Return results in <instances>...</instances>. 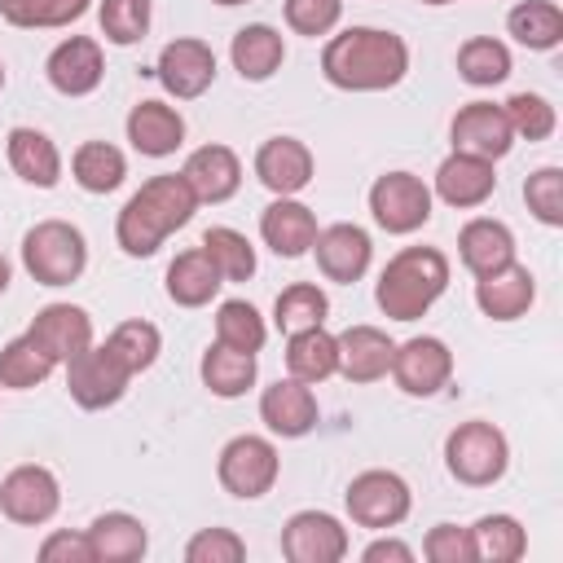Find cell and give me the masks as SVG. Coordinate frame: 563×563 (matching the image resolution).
<instances>
[{
    "instance_id": "obj_1",
    "label": "cell",
    "mask_w": 563,
    "mask_h": 563,
    "mask_svg": "<svg viewBox=\"0 0 563 563\" xmlns=\"http://www.w3.org/2000/svg\"><path fill=\"white\" fill-rule=\"evenodd\" d=\"M321 75L343 92H383L409 75V44L396 31L347 26L325 40Z\"/></svg>"
},
{
    "instance_id": "obj_2",
    "label": "cell",
    "mask_w": 563,
    "mask_h": 563,
    "mask_svg": "<svg viewBox=\"0 0 563 563\" xmlns=\"http://www.w3.org/2000/svg\"><path fill=\"white\" fill-rule=\"evenodd\" d=\"M198 211V198L189 189V180L180 172H163V176H150L119 211L114 220V238L123 246V255H154L163 246L167 233L185 229Z\"/></svg>"
},
{
    "instance_id": "obj_3",
    "label": "cell",
    "mask_w": 563,
    "mask_h": 563,
    "mask_svg": "<svg viewBox=\"0 0 563 563\" xmlns=\"http://www.w3.org/2000/svg\"><path fill=\"white\" fill-rule=\"evenodd\" d=\"M449 286V260L440 246H405L378 273L374 299L391 321H418Z\"/></svg>"
},
{
    "instance_id": "obj_4",
    "label": "cell",
    "mask_w": 563,
    "mask_h": 563,
    "mask_svg": "<svg viewBox=\"0 0 563 563\" xmlns=\"http://www.w3.org/2000/svg\"><path fill=\"white\" fill-rule=\"evenodd\" d=\"M22 264L40 286H70L88 268V242L66 220H40L22 238Z\"/></svg>"
},
{
    "instance_id": "obj_5",
    "label": "cell",
    "mask_w": 563,
    "mask_h": 563,
    "mask_svg": "<svg viewBox=\"0 0 563 563\" xmlns=\"http://www.w3.org/2000/svg\"><path fill=\"white\" fill-rule=\"evenodd\" d=\"M444 466H449V475L457 484L488 488V484H497L506 475L510 444H506V435L493 422L471 418V422H462V427L449 431V440H444Z\"/></svg>"
},
{
    "instance_id": "obj_6",
    "label": "cell",
    "mask_w": 563,
    "mask_h": 563,
    "mask_svg": "<svg viewBox=\"0 0 563 563\" xmlns=\"http://www.w3.org/2000/svg\"><path fill=\"white\" fill-rule=\"evenodd\" d=\"M277 471H282V457H277L273 440H264V435H233L220 449V462H216V475H220L224 493H233L242 501L264 497L277 484Z\"/></svg>"
},
{
    "instance_id": "obj_7",
    "label": "cell",
    "mask_w": 563,
    "mask_h": 563,
    "mask_svg": "<svg viewBox=\"0 0 563 563\" xmlns=\"http://www.w3.org/2000/svg\"><path fill=\"white\" fill-rule=\"evenodd\" d=\"M132 383V369L110 352V343L84 347L75 361H66V391L79 409H110L123 400Z\"/></svg>"
},
{
    "instance_id": "obj_8",
    "label": "cell",
    "mask_w": 563,
    "mask_h": 563,
    "mask_svg": "<svg viewBox=\"0 0 563 563\" xmlns=\"http://www.w3.org/2000/svg\"><path fill=\"white\" fill-rule=\"evenodd\" d=\"M343 506L352 515V523L361 528H396L405 523L413 497H409V484L396 475V471H361L347 493H343Z\"/></svg>"
},
{
    "instance_id": "obj_9",
    "label": "cell",
    "mask_w": 563,
    "mask_h": 563,
    "mask_svg": "<svg viewBox=\"0 0 563 563\" xmlns=\"http://www.w3.org/2000/svg\"><path fill=\"white\" fill-rule=\"evenodd\" d=\"M369 211L387 233H413L431 220V189L413 172H383L369 185Z\"/></svg>"
},
{
    "instance_id": "obj_10",
    "label": "cell",
    "mask_w": 563,
    "mask_h": 563,
    "mask_svg": "<svg viewBox=\"0 0 563 563\" xmlns=\"http://www.w3.org/2000/svg\"><path fill=\"white\" fill-rule=\"evenodd\" d=\"M62 506V488H57V475L48 466H13L4 479H0V510L13 519V523H26V528H40L57 515Z\"/></svg>"
},
{
    "instance_id": "obj_11",
    "label": "cell",
    "mask_w": 563,
    "mask_h": 563,
    "mask_svg": "<svg viewBox=\"0 0 563 563\" xmlns=\"http://www.w3.org/2000/svg\"><path fill=\"white\" fill-rule=\"evenodd\" d=\"M453 374V352L435 334H418L396 343L391 352V378L405 396H435Z\"/></svg>"
},
{
    "instance_id": "obj_12",
    "label": "cell",
    "mask_w": 563,
    "mask_h": 563,
    "mask_svg": "<svg viewBox=\"0 0 563 563\" xmlns=\"http://www.w3.org/2000/svg\"><path fill=\"white\" fill-rule=\"evenodd\" d=\"M449 136H453V150L475 154V158H488V163L506 158L510 145H515L510 119H506V110L493 106V101H466V106L453 114Z\"/></svg>"
},
{
    "instance_id": "obj_13",
    "label": "cell",
    "mask_w": 563,
    "mask_h": 563,
    "mask_svg": "<svg viewBox=\"0 0 563 563\" xmlns=\"http://www.w3.org/2000/svg\"><path fill=\"white\" fill-rule=\"evenodd\" d=\"M282 554L290 563H339L347 554V528L325 510H299L282 528Z\"/></svg>"
},
{
    "instance_id": "obj_14",
    "label": "cell",
    "mask_w": 563,
    "mask_h": 563,
    "mask_svg": "<svg viewBox=\"0 0 563 563\" xmlns=\"http://www.w3.org/2000/svg\"><path fill=\"white\" fill-rule=\"evenodd\" d=\"M44 75L48 84L62 92V97H88L101 88L106 79V57H101V44L92 35H70L62 40L48 62H44Z\"/></svg>"
},
{
    "instance_id": "obj_15",
    "label": "cell",
    "mask_w": 563,
    "mask_h": 563,
    "mask_svg": "<svg viewBox=\"0 0 563 563\" xmlns=\"http://www.w3.org/2000/svg\"><path fill=\"white\" fill-rule=\"evenodd\" d=\"M312 255H317V268L325 273V282H339V286H352L365 277L369 268V255H374V242L361 224H330V229H317V242H312Z\"/></svg>"
},
{
    "instance_id": "obj_16",
    "label": "cell",
    "mask_w": 563,
    "mask_h": 563,
    "mask_svg": "<svg viewBox=\"0 0 563 563\" xmlns=\"http://www.w3.org/2000/svg\"><path fill=\"white\" fill-rule=\"evenodd\" d=\"M211 79H216V53H211V44L189 40V35L163 44V53H158V84H163L176 101L202 97V92L211 88Z\"/></svg>"
},
{
    "instance_id": "obj_17",
    "label": "cell",
    "mask_w": 563,
    "mask_h": 563,
    "mask_svg": "<svg viewBox=\"0 0 563 563\" xmlns=\"http://www.w3.org/2000/svg\"><path fill=\"white\" fill-rule=\"evenodd\" d=\"M255 176L277 198H295L312 180V150L299 136H268L255 150Z\"/></svg>"
},
{
    "instance_id": "obj_18",
    "label": "cell",
    "mask_w": 563,
    "mask_h": 563,
    "mask_svg": "<svg viewBox=\"0 0 563 563\" xmlns=\"http://www.w3.org/2000/svg\"><path fill=\"white\" fill-rule=\"evenodd\" d=\"M26 334H31L57 365H66V361H75L84 347H92V317H88L84 308H75V303H48V308L35 312V321L26 325Z\"/></svg>"
},
{
    "instance_id": "obj_19",
    "label": "cell",
    "mask_w": 563,
    "mask_h": 563,
    "mask_svg": "<svg viewBox=\"0 0 563 563\" xmlns=\"http://www.w3.org/2000/svg\"><path fill=\"white\" fill-rule=\"evenodd\" d=\"M317 396H312V387L308 383H299V378H277L273 387H264V396H260V418H264V427L273 431V435H282V440H299V435H308L312 427H317Z\"/></svg>"
},
{
    "instance_id": "obj_20",
    "label": "cell",
    "mask_w": 563,
    "mask_h": 563,
    "mask_svg": "<svg viewBox=\"0 0 563 563\" xmlns=\"http://www.w3.org/2000/svg\"><path fill=\"white\" fill-rule=\"evenodd\" d=\"M493 189H497V172H493L488 158H475V154L453 150V154L435 167V194H440V202H449V207H457V211L484 207V202L493 198Z\"/></svg>"
},
{
    "instance_id": "obj_21",
    "label": "cell",
    "mask_w": 563,
    "mask_h": 563,
    "mask_svg": "<svg viewBox=\"0 0 563 563\" xmlns=\"http://www.w3.org/2000/svg\"><path fill=\"white\" fill-rule=\"evenodd\" d=\"M260 238L268 242V251H277L282 260H299L312 251L317 242V216L312 207H303L299 198H277L264 207L260 216Z\"/></svg>"
},
{
    "instance_id": "obj_22",
    "label": "cell",
    "mask_w": 563,
    "mask_h": 563,
    "mask_svg": "<svg viewBox=\"0 0 563 563\" xmlns=\"http://www.w3.org/2000/svg\"><path fill=\"white\" fill-rule=\"evenodd\" d=\"M180 176L189 180L198 202H229L238 194V185H242V163H238V154L229 145H198L185 158Z\"/></svg>"
},
{
    "instance_id": "obj_23",
    "label": "cell",
    "mask_w": 563,
    "mask_h": 563,
    "mask_svg": "<svg viewBox=\"0 0 563 563\" xmlns=\"http://www.w3.org/2000/svg\"><path fill=\"white\" fill-rule=\"evenodd\" d=\"M334 343H339V374L347 383H378L391 369L396 343L378 325H347L343 334H334Z\"/></svg>"
},
{
    "instance_id": "obj_24",
    "label": "cell",
    "mask_w": 563,
    "mask_h": 563,
    "mask_svg": "<svg viewBox=\"0 0 563 563\" xmlns=\"http://www.w3.org/2000/svg\"><path fill=\"white\" fill-rule=\"evenodd\" d=\"M128 141L145 158H167L185 141V119L167 101H136L128 114Z\"/></svg>"
},
{
    "instance_id": "obj_25",
    "label": "cell",
    "mask_w": 563,
    "mask_h": 563,
    "mask_svg": "<svg viewBox=\"0 0 563 563\" xmlns=\"http://www.w3.org/2000/svg\"><path fill=\"white\" fill-rule=\"evenodd\" d=\"M537 299V282L523 264H506L488 277H475V303L488 321H515L532 308Z\"/></svg>"
},
{
    "instance_id": "obj_26",
    "label": "cell",
    "mask_w": 563,
    "mask_h": 563,
    "mask_svg": "<svg viewBox=\"0 0 563 563\" xmlns=\"http://www.w3.org/2000/svg\"><path fill=\"white\" fill-rule=\"evenodd\" d=\"M457 255L475 277H488V273L515 264V233L501 220H488V216L466 220L462 233H457Z\"/></svg>"
},
{
    "instance_id": "obj_27",
    "label": "cell",
    "mask_w": 563,
    "mask_h": 563,
    "mask_svg": "<svg viewBox=\"0 0 563 563\" xmlns=\"http://www.w3.org/2000/svg\"><path fill=\"white\" fill-rule=\"evenodd\" d=\"M88 545H92V563H136L150 545L145 523L128 510H106L88 523Z\"/></svg>"
},
{
    "instance_id": "obj_28",
    "label": "cell",
    "mask_w": 563,
    "mask_h": 563,
    "mask_svg": "<svg viewBox=\"0 0 563 563\" xmlns=\"http://www.w3.org/2000/svg\"><path fill=\"white\" fill-rule=\"evenodd\" d=\"M229 57H233V70L251 84H264L282 70L286 62V44H282V31H273L268 22H251L233 35L229 44Z\"/></svg>"
},
{
    "instance_id": "obj_29",
    "label": "cell",
    "mask_w": 563,
    "mask_h": 563,
    "mask_svg": "<svg viewBox=\"0 0 563 563\" xmlns=\"http://www.w3.org/2000/svg\"><path fill=\"white\" fill-rule=\"evenodd\" d=\"M224 286L220 268L211 264V255L202 246L194 251H180L172 264H167V299L180 303V308H202L216 299V290Z\"/></svg>"
},
{
    "instance_id": "obj_30",
    "label": "cell",
    "mask_w": 563,
    "mask_h": 563,
    "mask_svg": "<svg viewBox=\"0 0 563 563\" xmlns=\"http://www.w3.org/2000/svg\"><path fill=\"white\" fill-rule=\"evenodd\" d=\"M4 150H9V167H13L26 185L53 189V185L62 180V154H57V145H53L44 132H35V128H13Z\"/></svg>"
},
{
    "instance_id": "obj_31",
    "label": "cell",
    "mask_w": 563,
    "mask_h": 563,
    "mask_svg": "<svg viewBox=\"0 0 563 563\" xmlns=\"http://www.w3.org/2000/svg\"><path fill=\"white\" fill-rule=\"evenodd\" d=\"M290 343H286V369H290V378H299V383H325L330 374H339V343H334V334H325L321 325H312V330H295V334H286Z\"/></svg>"
},
{
    "instance_id": "obj_32",
    "label": "cell",
    "mask_w": 563,
    "mask_h": 563,
    "mask_svg": "<svg viewBox=\"0 0 563 563\" xmlns=\"http://www.w3.org/2000/svg\"><path fill=\"white\" fill-rule=\"evenodd\" d=\"M506 31L532 48V53H550L563 44V9L554 0H519L506 13Z\"/></svg>"
},
{
    "instance_id": "obj_33",
    "label": "cell",
    "mask_w": 563,
    "mask_h": 563,
    "mask_svg": "<svg viewBox=\"0 0 563 563\" xmlns=\"http://www.w3.org/2000/svg\"><path fill=\"white\" fill-rule=\"evenodd\" d=\"M202 387L220 400H233L242 396L246 387H255V352H238V347H224V343H211L202 352Z\"/></svg>"
},
{
    "instance_id": "obj_34",
    "label": "cell",
    "mask_w": 563,
    "mask_h": 563,
    "mask_svg": "<svg viewBox=\"0 0 563 563\" xmlns=\"http://www.w3.org/2000/svg\"><path fill=\"white\" fill-rule=\"evenodd\" d=\"M70 172H75L79 189H88V194H110V189L123 185L128 158H123V150L110 145V141H84V145L70 154Z\"/></svg>"
},
{
    "instance_id": "obj_35",
    "label": "cell",
    "mask_w": 563,
    "mask_h": 563,
    "mask_svg": "<svg viewBox=\"0 0 563 563\" xmlns=\"http://www.w3.org/2000/svg\"><path fill=\"white\" fill-rule=\"evenodd\" d=\"M471 541H475V559L484 563H515L528 550V532L515 515H484L471 523Z\"/></svg>"
},
{
    "instance_id": "obj_36",
    "label": "cell",
    "mask_w": 563,
    "mask_h": 563,
    "mask_svg": "<svg viewBox=\"0 0 563 563\" xmlns=\"http://www.w3.org/2000/svg\"><path fill=\"white\" fill-rule=\"evenodd\" d=\"M53 356L31 339V334H18L0 347V387H13V391H26L35 383H44L53 374Z\"/></svg>"
},
{
    "instance_id": "obj_37",
    "label": "cell",
    "mask_w": 563,
    "mask_h": 563,
    "mask_svg": "<svg viewBox=\"0 0 563 563\" xmlns=\"http://www.w3.org/2000/svg\"><path fill=\"white\" fill-rule=\"evenodd\" d=\"M325 317H330V299H325V290L312 286V282H295V286H286V290L277 295V303H273V321H277L282 334L325 325Z\"/></svg>"
},
{
    "instance_id": "obj_38",
    "label": "cell",
    "mask_w": 563,
    "mask_h": 563,
    "mask_svg": "<svg viewBox=\"0 0 563 563\" xmlns=\"http://www.w3.org/2000/svg\"><path fill=\"white\" fill-rule=\"evenodd\" d=\"M457 75L475 88H493L510 75V48L493 35H471L462 48H457Z\"/></svg>"
},
{
    "instance_id": "obj_39",
    "label": "cell",
    "mask_w": 563,
    "mask_h": 563,
    "mask_svg": "<svg viewBox=\"0 0 563 563\" xmlns=\"http://www.w3.org/2000/svg\"><path fill=\"white\" fill-rule=\"evenodd\" d=\"M88 4L92 0H0V18L22 31H53L84 18Z\"/></svg>"
},
{
    "instance_id": "obj_40",
    "label": "cell",
    "mask_w": 563,
    "mask_h": 563,
    "mask_svg": "<svg viewBox=\"0 0 563 563\" xmlns=\"http://www.w3.org/2000/svg\"><path fill=\"white\" fill-rule=\"evenodd\" d=\"M202 251L211 255V264L220 268L224 282H246L255 277V246L246 242V233L229 229V224H211L202 233Z\"/></svg>"
},
{
    "instance_id": "obj_41",
    "label": "cell",
    "mask_w": 563,
    "mask_h": 563,
    "mask_svg": "<svg viewBox=\"0 0 563 563\" xmlns=\"http://www.w3.org/2000/svg\"><path fill=\"white\" fill-rule=\"evenodd\" d=\"M268 339V325L264 317L255 312V303L246 299H224L216 308V343L224 347H238V352H260Z\"/></svg>"
},
{
    "instance_id": "obj_42",
    "label": "cell",
    "mask_w": 563,
    "mask_h": 563,
    "mask_svg": "<svg viewBox=\"0 0 563 563\" xmlns=\"http://www.w3.org/2000/svg\"><path fill=\"white\" fill-rule=\"evenodd\" d=\"M106 343H110V352L132 369V378L145 374V369L158 361V352H163V334H158V325H154V321H141V317L119 321V325L110 330Z\"/></svg>"
},
{
    "instance_id": "obj_43",
    "label": "cell",
    "mask_w": 563,
    "mask_h": 563,
    "mask_svg": "<svg viewBox=\"0 0 563 563\" xmlns=\"http://www.w3.org/2000/svg\"><path fill=\"white\" fill-rule=\"evenodd\" d=\"M97 22L110 44H136L150 31V0H101Z\"/></svg>"
},
{
    "instance_id": "obj_44",
    "label": "cell",
    "mask_w": 563,
    "mask_h": 563,
    "mask_svg": "<svg viewBox=\"0 0 563 563\" xmlns=\"http://www.w3.org/2000/svg\"><path fill=\"white\" fill-rule=\"evenodd\" d=\"M501 110H506V119H510V132L523 136V141H545V136H554V128H559V114H554V106H550L541 92H515Z\"/></svg>"
},
{
    "instance_id": "obj_45",
    "label": "cell",
    "mask_w": 563,
    "mask_h": 563,
    "mask_svg": "<svg viewBox=\"0 0 563 563\" xmlns=\"http://www.w3.org/2000/svg\"><path fill=\"white\" fill-rule=\"evenodd\" d=\"M523 202H528V211H532L541 224L559 229V224H563V172H559V167H537V172L523 180Z\"/></svg>"
},
{
    "instance_id": "obj_46",
    "label": "cell",
    "mask_w": 563,
    "mask_h": 563,
    "mask_svg": "<svg viewBox=\"0 0 563 563\" xmlns=\"http://www.w3.org/2000/svg\"><path fill=\"white\" fill-rule=\"evenodd\" d=\"M242 559H246V541L229 528H202L185 545V563H242Z\"/></svg>"
},
{
    "instance_id": "obj_47",
    "label": "cell",
    "mask_w": 563,
    "mask_h": 563,
    "mask_svg": "<svg viewBox=\"0 0 563 563\" xmlns=\"http://www.w3.org/2000/svg\"><path fill=\"white\" fill-rule=\"evenodd\" d=\"M343 18V0H286V26L295 35H330Z\"/></svg>"
},
{
    "instance_id": "obj_48",
    "label": "cell",
    "mask_w": 563,
    "mask_h": 563,
    "mask_svg": "<svg viewBox=\"0 0 563 563\" xmlns=\"http://www.w3.org/2000/svg\"><path fill=\"white\" fill-rule=\"evenodd\" d=\"M422 554L431 563H475V541H471V528H457V523H435L422 541Z\"/></svg>"
},
{
    "instance_id": "obj_49",
    "label": "cell",
    "mask_w": 563,
    "mask_h": 563,
    "mask_svg": "<svg viewBox=\"0 0 563 563\" xmlns=\"http://www.w3.org/2000/svg\"><path fill=\"white\" fill-rule=\"evenodd\" d=\"M40 559L44 563H92L88 532H48L40 541Z\"/></svg>"
},
{
    "instance_id": "obj_50",
    "label": "cell",
    "mask_w": 563,
    "mask_h": 563,
    "mask_svg": "<svg viewBox=\"0 0 563 563\" xmlns=\"http://www.w3.org/2000/svg\"><path fill=\"white\" fill-rule=\"evenodd\" d=\"M361 559H365V563H383V559L413 563V550H409L405 541H396V537H378V541H369V545L361 550Z\"/></svg>"
},
{
    "instance_id": "obj_51",
    "label": "cell",
    "mask_w": 563,
    "mask_h": 563,
    "mask_svg": "<svg viewBox=\"0 0 563 563\" xmlns=\"http://www.w3.org/2000/svg\"><path fill=\"white\" fill-rule=\"evenodd\" d=\"M9 277H13V268H9V260H4V251H0V295L9 290Z\"/></svg>"
},
{
    "instance_id": "obj_52",
    "label": "cell",
    "mask_w": 563,
    "mask_h": 563,
    "mask_svg": "<svg viewBox=\"0 0 563 563\" xmlns=\"http://www.w3.org/2000/svg\"><path fill=\"white\" fill-rule=\"evenodd\" d=\"M216 4H224V9H229V4H246V0H216Z\"/></svg>"
},
{
    "instance_id": "obj_53",
    "label": "cell",
    "mask_w": 563,
    "mask_h": 563,
    "mask_svg": "<svg viewBox=\"0 0 563 563\" xmlns=\"http://www.w3.org/2000/svg\"><path fill=\"white\" fill-rule=\"evenodd\" d=\"M422 4H453V0H422Z\"/></svg>"
},
{
    "instance_id": "obj_54",
    "label": "cell",
    "mask_w": 563,
    "mask_h": 563,
    "mask_svg": "<svg viewBox=\"0 0 563 563\" xmlns=\"http://www.w3.org/2000/svg\"><path fill=\"white\" fill-rule=\"evenodd\" d=\"M0 92H4V62H0Z\"/></svg>"
}]
</instances>
